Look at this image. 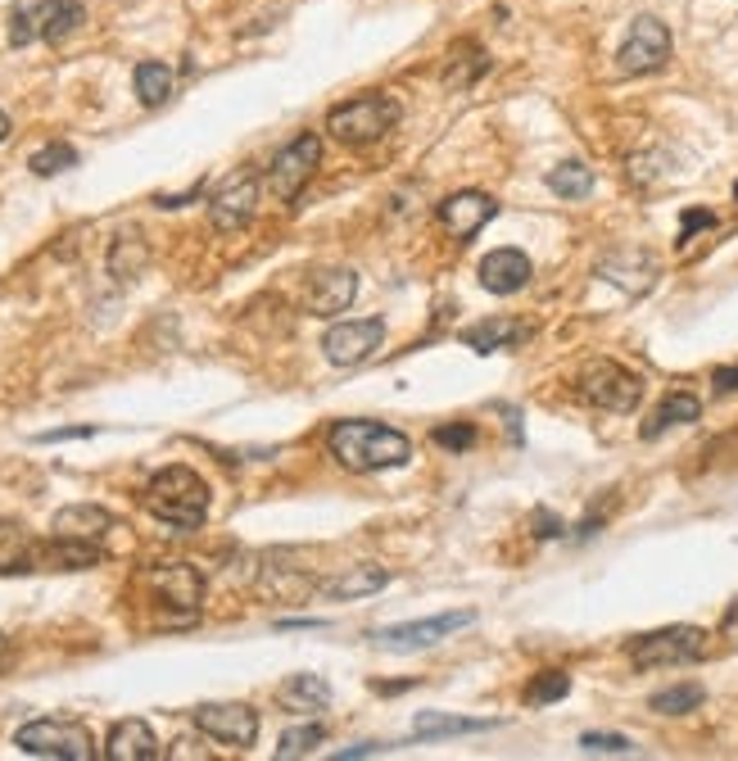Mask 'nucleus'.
<instances>
[{"label": "nucleus", "mask_w": 738, "mask_h": 761, "mask_svg": "<svg viewBox=\"0 0 738 761\" xmlns=\"http://www.w3.org/2000/svg\"><path fill=\"white\" fill-rule=\"evenodd\" d=\"M734 200H738V182H734Z\"/></svg>", "instance_id": "47"}, {"label": "nucleus", "mask_w": 738, "mask_h": 761, "mask_svg": "<svg viewBox=\"0 0 738 761\" xmlns=\"http://www.w3.org/2000/svg\"><path fill=\"white\" fill-rule=\"evenodd\" d=\"M530 336H535V327L522 322V318H485V322H476V327L463 331V344L476 349V354H498V349L526 344Z\"/></svg>", "instance_id": "21"}, {"label": "nucleus", "mask_w": 738, "mask_h": 761, "mask_svg": "<svg viewBox=\"0 0 738 761\" xmlns=\"http://www.w3.org/2000/svg\"><path fill=\"white\" fill-rule=\"evenodd\" d=\"M191 721L200 734H209L226 748H254V739H259V712L250 702H200Z\"/></svg>", "instance_id": "11"}, {"label": "nucleus", "mask_w": 738, "mask_h": 761, "mask_svg": "<svg viewBox=\"0 0 738 761\" xmlns=\"http://www.w3.org/2000/svg\"><path fill=\"white\" fill-rule=\"evenodd\" d=\"M494 721H467V717H448V712H422L417 717V739H453V734H481Z\"/></svg>", "instance_id": "31"}, {"label": "nucleus", "mask_w": 738, "mask_h": 761, "mask_svg": "<svg viewBox=\"0 0 738 761\" xmlns=\"http://www.w3.org/2000/svg\"><path fill=\"white\" fill-rule=\"evenodd\" d=\"M431 440H435L439 449H448V453H463V449H472V444H476V427H472V422H458V427H435V431H431Z\"/></svg>", "instance_id": "36"}, {"label": "nucleus", "mask_w": 738, "mask_h": 761, "mask_svg": "<svg viewBox=\"0 0 738 761\" xmlns=\"http://www.w3.org/2000/svg\"><path fill=\"white\" fill-rule=\"evenodd\" d=\"M276 702L286 712H300V717H313V712H326L331 708V684L322 675H286L276 684Z\"/></svg>", "instance_id": "23"}, {"label": "nucleus", "mask_w": 738, "mask_h": 761, "mask_svg": "<svg viewBox=\"0 0 738 761\" xmlns=\"http://www.w3.org/2000/svg\"><path fill=\"white\" fill-rule=\"evenodd\" d=\"M400 119H404V109H400V100L394 96H381V91H363V96H354V100H345V104H335L331 113H326V132L340 141V146H372V141H381L385 132H394L400 128Z\"/></svg>", "instance_id": "3"}, {"label": "nucleus", "mask_w": 738, "mask_h": 761, "mask_svg": "<svg viewBox=\"0 0 738 761\" xmlns=\"http://www.w3.org/2000/svg\"><path fill=\"white\" fill-rule=\"evenodd\" d=\"M14 748L28 757H50V761H91L95 757V739L82 721L73 717H41L28 721L14 734Z\"/></svg>", "instance_id": "6"}, {"label": "nucleus", "mask_w": 738, "mask_h": 761, "mask_svg": "<svg viewBox=\"0 0 738 761\" xmlns=\"http://www.w3.org/2000/svg\"><path fill=\"white\" fill-rule=\"evenodd\" d=\"M385 340V318H358V322H335L322 336V349L335 368H358L367 363Z\"/></svg>", "instance_id": "13"}, {"label": "nucleus", "mask_w": 738, "mask_h": 761, "mask_svg": "<svg viewBox=\"0 0 738 761\" xmlns=\"http://www.w3.org/2000/svg\"><path fill=\"white\" fill-rule=\"evenodd\" d=\"M100 558H104L100 544H87V540H60V535H50V544H37V567H50V571H87Z\"/></svg>", "instance_id": "26"}, {"label": "nucleus", "mask_w": 738, "mask_h": 761, "mask_svg": "<svg viewBox=\"0 0 738 761\" xmlns=\"http://www.w3.org/2000/svg\"><path fill=\"white\" fill-rule=\"evenodd\" d=\"M322 739H326V730H322L317 721H309V725H295V730H286V734H281V743H276V757H281V761L309 757V752H313Z\"/></svg>", "instance_id": "35"}, {"label": "nucleus", "mask_w": 738, "mask_h": 761, "mask_svg": "<svg viewBox=\"0 0 738 761\" xmlns=\"http://www.w3.org/2000/svg\"><path fill=\"white\" fill-rule=\"evenodd\" d=\"M711 385H716V394H734V390H738V363H734V368H716Z\"/></svg>", "instance_id": "42"}, {"label": "nucleus", "mask_w": 738, "mask_h": 761, "mask_svg": "<svg viewBox=\"0 0 738 761\" xmlns=\"http://www.w3.org/2000/svg\"><path fill=\"white\" fill-rule=\"evenodd\" d=\"M358 296V272L354 268H322L309 277V313L313 318H335L345 313Z\"/></svg>", "instance_id": "15"}, {"label": "nucleus", "mask_w": 738, "mask_h": 761, "mask_svg": "<svg viewBox=\"0 0 738 761\" xmlns=\"http://www.w3.org/2000/svg\"><path fill=\"white\" fill-rule=\"evenodd\" d=\"M32 567H37V540L28 535V525L14 517H0V575L32 571Z\"/></svg>", "instance_id": "27"}, {"label": "nucleus", "mask_w": 738, "mask_h": 761, "mask_svg": "<svg viewBox=\"0 0 738 761\" xmlns=\"http://www.w3.org/2000/svg\"><path fill=\"white\" fill-rule=\"evenodd\" d=\"M576 390L585 403L603 408V413H635L639 399H644V377H635L630 368H620L611 359H594L580 368Z\"/></svg>", "instance_id": "7"}, {"label": "nucleus", "mask_w": 738, "mask_h": 761, "mask_svg": "<svg viewBox=\"0 0 738 761\" xmlns=\"http://www.w3.org/2000/svg\"><path fill=\"white\" fill-rule=\"evenodd\" d=\"M326 449L331 458L345 467V472H390V467H404L413 458V440L404 431H394L385 422H367V418H345L326 431Z\"/></svg>", "instance_id": "1"}, {"label": "nucleus", "mask_w": 738, "mask_h": 761, "mask_svg": "<svg viewBox=\"0 0 738 761\" xmlns=\"http://www.w3.org/2000/svg\"><path fill=\"white\" fill-rule=\"evenodd\" d=\"M711 649V634L702 625H661V630H648V634H635L630 639V662L639 671H657V667H689V662H702Z\"/></svg>", "instance_id": "4"}, {"label": "nucleus", "mask_w": 738, "mask_h": 761, "mask_svg": "<svg viewBox=\"0 0 738 761\" xmlns=\"http://www.w3.org/2000/svg\"><path fill=\"white\" fill-rule=\"evenodd\" d=\"M390 584V571L376 567V562H363V567H350V571H340V575H326L317 580V590L326 599H363V594H376Z\"/></svg>", "instance_id": "24"}, {"label": "nucleus", "mask_w": 738, "mask_h": 761, "mask_svg": "<svg viewBox=\"0 0 738 761\" xmlns=\"http://www.w3.org/2000/svg\"><path fill=\"white\" fill-rule=\"evenodd\" d=\"M467 625H476V612H444V617H426V621L381 625V630H372V643H381V649H394V653H417V649H435L439 639L458 634Z\"/></svg>", "instance_id": "10"}, {"label": "nucleus", "mask_w": 738, "mask_h": 761, "mask_svg": "<svg viewBox=\"0 0 738 761\" xmlns=\"http://www.w3.org/2000/svg\"><path fill=\"white\" fill-rule=\"evenodd\" d=\"M548 191L557 200H585L594 191V168H585L580 159H566L548 172Z\"/></svg>", "instance_id": "29"}, {"label": "nucleus", "mask_w": 738, "mask_h": 761, "mask_svg": "<svg viewBox=\"0 0 738 761\" xmlns=\"http://www.w3.org/2000/svg\"><path fill=\"white\" fill-rule=\"evenodd\" d=\"M598 277H607L620 290H630V296H644V290H653V281H657V263L648 250H616L598 263Z\"/></svg>", "instance_id": "18"}, {"label": "nucleus", "mask_w": 738, "mask_h": 761, "mask_svg": "<svg viewBox=\"0 0 738 761\" xmlns=\"http://www.w3.org/2000/svg\"><path fill=\"white\" fill-rule=\"evenodd\" d=\"M702 227H716V213L711 209H689L685 213V227H679V246H689L694 231H702Z\"/></svg>", "instance_id": "38"}, {"label": "nucleus", "mask_w": 738, "mask_h": 761, "mask_svg": "<svg viewBox=\"0 0 738 761\" xmlns=\"http://www.w3.org/2000/svg\"><path fill=\"white\" fill-rule=\"evenodd\" d=\"M439 227L448 231V237H458V241H472L476 231L498 213V204L485 196V191H458V196H448L439 200Z\"/></svg>", "instance_id": "16"}, {"label": "nucleus", "mask_w": 738, "mask_h": 761, "mask_svg": "<svg viewBox=\"0 0 738 761\" xmlns=\"http://www.w3.org/2000/svg\"><path fill=\"white\" fill-rule=\"evenodd\" d=\"M702 418V399L698 394H689V390H675V394H666L661 403H657V413L644 422V440H661L670 427H689V422H698Z\"/></svg>", "instance_id": "25"}, {"label": "nucleus", "mask_w": 738, "mask_h": 761, "mask_svg": "<svg viewBox=\"0 0 738 761\" xmlns=\"http://www.w3.org/2000/svg\"><path fill=\"white\" fill-rule=\"evenodd\" d=\"M666 60H670V28L653 14H639L616 50V73L644 78V73H657Z\"/></svg>", "instance_id": "9"}, {"label": "nucleus", "mask_w": 738, "mask_h": 761, "mask_svg": "<svg viewBox=\"0 0 738 761\" xmlns=\"http://www.w3.org/2000/svg\"><path fill=\"white\" fill-rule=\"evenodd\" d=\"M132 82H137V96H141L145 109H159L168 96H173V69L159 64V60H141Z\"/></svg>", "instance_id": "30"}, {"label": "nucleus", "mask_w": 738, "mask_h": 761, "mask_svg": "<svg viewBox=\"0 0 738 761\" xmlns=\"http://www.w3.org/2000/svg\"><path fill=\"white\" fill-rule=\"evenodd\" d=\"M87 23L82 0H23L10 14V46L32 41H64Z\"/></svg>", "instance_id": "5"}, {"label": "nucleus", "mask_w": 738, "mask_h": 761, "mask_svg": "<svg viewBox=\"0 0 738 761\" xmlns=\"http://www.w3.org/2000/svg\"><path fill=\"white\" fill-rule=\"evenodd\" d=\"M145 259H150V250H145V241L137 237V231H119V237H113V246H109V272L119 277V281L141 277Z\"/></svg>", "instance_id": "28"}, {"label": "nucleus", "mask_w": 738, "mask_h": 761, "mask_svg": "<svg viewBox=\"0 0 738 761\" xmlns=\"http://www.w3.org/2000/svg\"><path fill=\"white\" fill-rule=\"evenodd\" d=\"M254 209H259V178L254 172H236L222 191H213L209 222H213V231H241V227H250Z\"/></svg>", "instance_id": "14"}, {"label": "nucleus", "mask_w": 738, "mask_h": 761, "mask_svg": "<svg viewBox=\"0 0 738 761\" xmlns=\"http://www.w3.org/2000/svg\"><path fill=\"white\" fill-rule=\"evenodd\" d=\"M95 427H60V431H41L37 444H64V440H91Z\"/></svg>", "instance_id": "39"}, {"label": "nucleus", "mask_w": 738, "mask_h": 761, "mask_svg": "<svg viewBox=\"0 0 738 761\" xmlns=\"http://www.w3.org/2000/svg\"><path fill=\"white\" fill-rule=\"evenodd\" d=\"M530 521H535V535H539V540H557V535H562V521H557L548 508H539Z\"/></svg>", "instance_id": "40"}, {"label": "nucleus", "mask_w": 738, "mask_h": 761, "mask_svg": "<svg viewBox=\"0 0 738 761\" xmlns=\"http://www.w3.org/2000/svg\"><path fill=\"white\" fill-rule=\"evenodd\" d=\"M113 512L100 508V503H69L54 512L50 521V535H60V540H87V544H100L109 531H113Z\"/></svg>", "instance_id": "17"}, {"label": "nucleus", "mask_w": 738, "mask_h": 761, "mask_svg": "<svg viewBox=\"0 0 738 761\" xmlns=\"http://www.w3.org/2000/svg\"><path fill=\"white\" fill-rule=\"evenodd\" d=\"M580 748L594 752V757H626V752H635V743L626 734H585Z\"/></svg>", "instance_id": "37"}, {"label": "nucleus", "mask_w": 738, "mask_h": 761, "mask_svg": "<svg viewBox=\"0 0 738 761\" xmlns=\"http://www.w3.org/2000/svg\"><path fill=\"white\" fill-rule=\"evenodd\" d=\"M317 163H322V137H317V132H300L295 141H286V146L276 150L272 168H267V187H272V196H276L281 204L300 200V191L313 182Z\"/></svg>", "instance_id": "8"}, {"label": "nucleus", "mask_w": 738, "mask_h": 761, "mask_svg": "<svg viewBox=\"0 0 738 761\" xmlns=\"http://www.w3.org/2000/svg\"><path fill=\"white\" fill-rule=\"evenodd\" d=\"M530 277H535V268L522 250H494L481 259V286L494 290V296H517V290H526Z\"/></svg>", "instance_id": "20"}, {"label": "nucleus", "mask_w": 738, "mask_h": 761, "mask_svg": "<svg viewBox=\"0 0 738 761\" xmlns=\"http://www.w3.org/2000/svg\"><path fill=\"white\" fill-rule=\"evenodd\" d=\"M6 658H10V639H6V634H0V662H6Z\"/></svg>", "instance_id": "46"}, {"label": "nucleus", "mask_w": 738, "mask_h": 761, "mask_svg": "<svg viewBox=\"0 0 738 761\" xmlns=\"http://www.w3.org/2000/svg\"><path fill=\"white\" fill-rule=\"evenodd\" d=\"M10 137V119H6V109H0V141Z\"/></svg>", "instance_id": "45"}, {"label": "nucleus", "mask_w": 738, "mask_h": 761, "mask_svg": "<svg viewBox=\"0 0 738 761\" xmlns=\"http://www.w3.org/2000/svg\"><path fill=\"white\" fill-rule=\"evenodd\" d=\"M702 684H675V689H661V693H653V702L648 708L657 712V717H685V712H694V708H702Z\"/></svg>", "instance_id": "32"}, {"label": "nucleus", "mask_w": 738, "mask_h": 761, "mask_svg": "<svg viewBox=\"0 0 738 761\" xmlns=\"http://www.w3.org/2000/svg\"><path fill=\"white\" fill-rule=\"evenodd\" d=\"M381 752V743H358V748H345V752H335L340 761H350V757H376Z\"/></svg>", "instance_id": "43"}, {"label": "nucleus", "mask_w": 738, "mask_h": 761, "mask_svg": "<svg viewBox=\"0 0 738 761\" xmlns=\"http://www.w3.org/2000/svg\"><path fill=\"white\" fill-rule=\"evenodd\" d=\"M489 73V54H485V46L481 41H458L448 50V60H444V73H439V82L448 87V91H467V87H476L481 78Z\"/></svg>", "instance_id": "22"}, {"label": "nucleus", "mask_w": 738, "mask_h": 761, "mask_svg": "<svg viewBox=\"0 0 738 761\" xmlns=\"http://www.w3.org/2000/svg\"><path fill=\"white\" fill-rule=\"evenodd\" d=\"M141 503L154 521L173 525L178 535H191L209 521V485L191 467H163L141 490Z\"/></svg>", "instance_id": "2"}, {"label": "nucleus", "mask_w": 738, "mask_h": 761, "mask_svg": "<svg viewBox=\"0 0 738 761\" xmlns=\"http://www.w3.org/2000/svg\"><path fill=\"white\" fill-rule=\"evenodd\" d=\"M28 168L37 172V178H54V172L78 168V150H73L69 141H50V146H41V150L28 159Z\"/></svg>", "instance_id": "33"}, {"label": "nucleus", "mask_w": 738, "mask_h": 761, "mask_svg": "<svg viewBox=\"0 0 738 761\" xmlns=\"http://www.w3.org/2000/svg\"><path fill=\"white\" fill-rule=\"evenodd\" d=\"M566 693H572V675H566V671H539L526 684V702H530V708H548V702H562Z\"/></svg>", "instance_id": "34"}, {"label": "nucleus", "mask_w": 738, "mask_h": 761, "mask_svg": "<svg viewBox=\"0 0 738 761\" xmlns=\"http://www.w3.org/2000/svg\"><path fill=\"white\" fill-rule=\"evenodd\" d=\"M104 757H109V761H159L163 748H159L154 730H150L141 717H128V721H119V725L109 730Z\"/></svg>", "instance_id": "19"}, {"label": "nucleus", "mask_w": 738, "mask_h": 761, "mask_svg": "<svg viewBox=\"0 0 738 761\" xmlns=\"http://www.w3.org/2000/svg\"><path fill=\"white\" fill-rule=\"evenodd\" d=\"M145 580H150V590H154V603L178 608L191 621L200 617V608H204V575H200L195 562H159Z\"/></svg>", "instance_id": "12"}, {"label": "nucleus", "mask_w": 738, "mask_h": 761, "mask_svg": "<svg viewBox=\"0 0 738 761\" xmlns=\"http://www.w3.org/2000/svg\"><path fill=\"white\" fill-rule=\"evenodd\" d=\"M725 634H738V599H734L729 612H725Z\"/></svg>", "instance_id": "44"}, {"label": "nucleus", "mask_w": 738, "mask_h": 761, "mask_svg": "<svg viewBox=\"0 0 738 761\" xmlns=\"http://www.w3.org/2000/svg\"><path fill=\"white\" fill-rule=\"evenodd\" d=\"M200 196H204V187L195 182V187H191V191H182V196H154V204H159V209H186V204H195Z\"/></svg>", "instance_id": "41"}]
</instances>
